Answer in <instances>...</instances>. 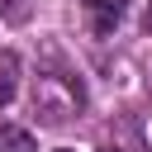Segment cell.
<instances>
[{
    "instance_id": "cell-1",
    "label": "cell",
    "mask_w": 152,
    "mask_h": 152,
    "mask_svg": "<svg viewBox=\"0 0 152 152\" xmlns=\"http://www.w3.org/2000/svg\"><path fill=\"white\" fill-rule=\"evenodd\" d=\"M81 109H86V90H81L76 76H66V71H38V81H33V114H38V124L57 128V124H66Z\"/></svg>"
},
{
    "instance_id": "cell-6",
    "label": "cell",
    "mask_w": 152,
    "mask_h": 152,
    "mask_svg": "<svg viewBox=\"0 0 152 152\" xmlns=\"http://www.w3.org/2000/svg\"><path fill=\"white\" fill-rule=\"evenodd\" d=\"M86 5H90V10H95V5H109V10H124V0H86Z\"/></svg>"
},
{
    "instance_id": "cell-4",
    "label": "cell",
    "mask_w": 152,
    "mask_h": 152,
    "mask_svg": "<svg viewBox=\"0 0 152 152\" xmlns=\"http://www.w3.org/2000/svg\"><path fill=\"white\" fill-rule=\"evenodd\" d=\"M90 28H95L100 38H109V33L119 28V10H109V5H95V10H90Z\"/></svg>"
},
{
    "instance_id": "cell-2",
    "label": "cell",
    "mask_w": 152,
    "mask_h": 152,
    "mask_svg": "<svg viewBox=\"0 0 152 152\" xmlns=\"http://www.w3.org/2000/svg\"><path fill=\"white\" fill-rule=\"evenodd\" d=\"M14 86H19V52L0 48V109L14 100Z\"/></svg>"
},
{
    "instance_id": "cell-3",
    "label": "cell",
    "mask_w": 152,
    "mask_h": 152,
    "mask_svg": "<svg viewBox=\"0 0 152 152\" xmlns=\"http://www.w3.org/2000/svg\"><path fill=\"white\" fill-rule=\"evenodd\" d=\"M0 152H38L33 133L19 128V124H0Z\"/></svg>"
},
{
    "instance_id": "cell-5",
    "label": "cell",
    "mask_w": 152,
    "mask_h": 152,
    "mask_svg": "<svg viewBox=\"0 0 152 152\" xmlns=\"http://www.w3.org/2000/svg\"><path fill=\"white\" fill-rule=\"evenodd\" d=\"M24 14H28V5H24V0H0V19H10V24H19Z\"/></svg>"
},
{
    "instance_id": "cell-7",
    "label": "cell",
    "mask_w": 152,
    "mask_h": 152,
    "mask_svg": "<svg viewBox=\"0 0 152 152\" xmlns=\"http://www.w3.org/2000/svg\"><path fill=\"white\" fill-rule=\"evenodd\" d=\"M57 152H66V147H57Z\"/></svg>"
}]
</instances>
